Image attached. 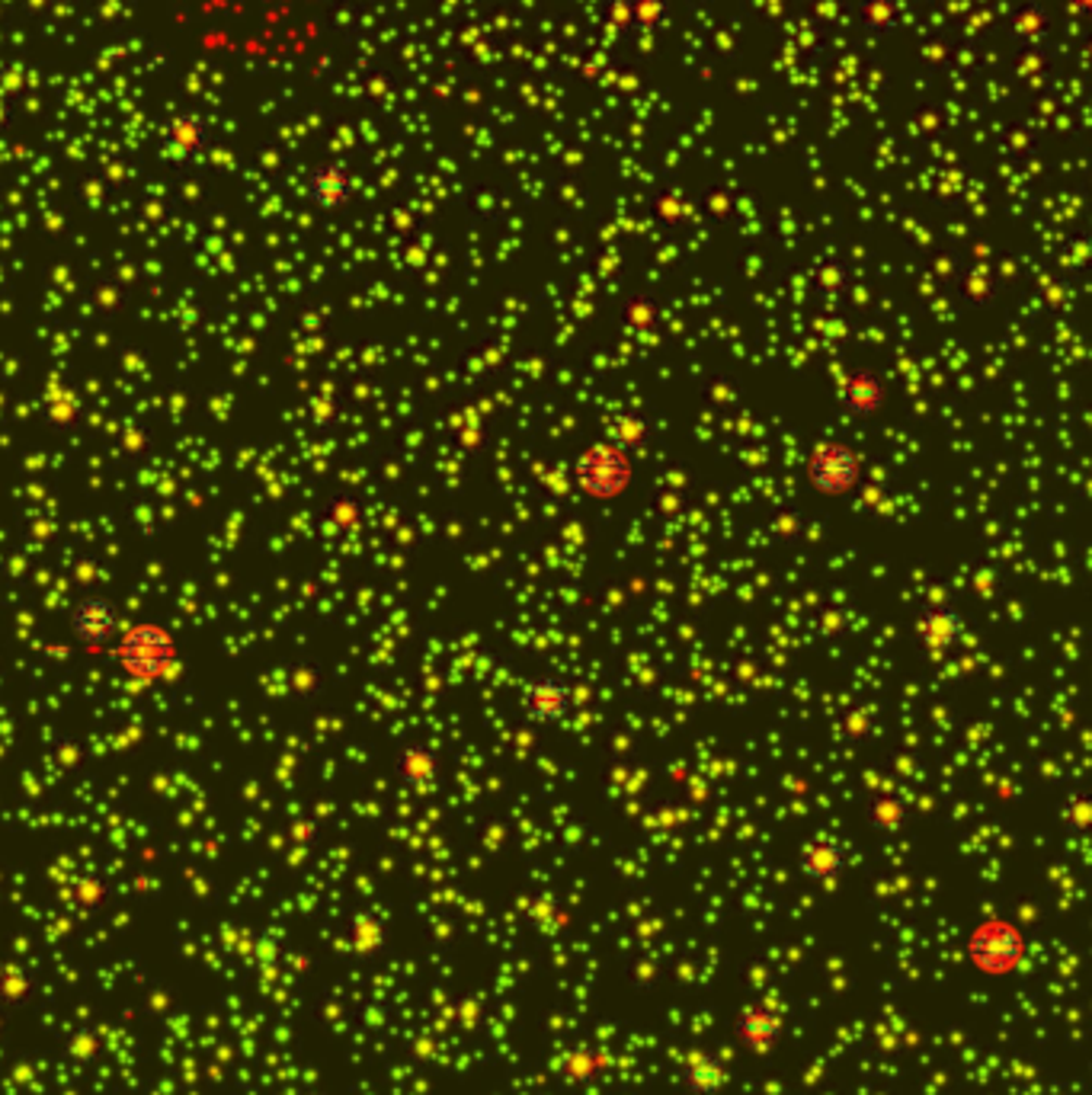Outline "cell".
<instances>
[{
	"instance_id": "9",
	"label": "cell",
	"mask_w": 1092,
	"mask_h": 1095,
	"mask_svg": "<svg viewBox=\"0 0 1092 1095\" xmlns=\"http://www.w3.org/2000/svg\"><path fill=\"white\" fill-rule=\"evenodd\" d=\"M846 868H849V845L839 839L817 837L804 842L798 852V871L821 888H834L836 881H842Z\"/></svg>"
},
{
	"instance_id": "18",
	"label": "cell",
	"mask_w": 1092,
	"mask_h": 1095,
	"mask_svg": "<svg viewBox=\"0 0 1092 1095\" xmlns=\"http://www.w3.org/2000/svg\"><path fill=\"white\" fill-rule=\"evenodd\" d=\"M1013 36L1023 42V46H1038L1044 36H1047V29H1051V13L1041 7V3H1034V0H1028V3H1023L1016 13H1013Z\"/></svg>"
},
{
	"instance_id": "2",
	"label": "cell",
	"mask_w": 1092,
	"mask_h": 1095,
	"mask_svg": "<svg viewBox=\"0 0 1092 1095\" xmlns=\"http://www.w3.org/2000/svg\"><path fill=\"white\" fill-rule=\"evenodd\" d=\"M1028 942L1026 929L1000 913L980 916L962 939V955L967 967L987 980H1006L1023 973L1028 965Z\"/></svg>"
},
{
	"instance_id": "4",
	"label": "cell",
	"mask_w": 1092,
	"mask_h": 1095,
	"mask_svg": "<svg viewBox=\"0 0 1092 1095\" xmlns=\"http://www.w3.org/2000/svg\"><path fill=\"white\" fill-rule=\"evenodd\" d=\"M67 635L87 653H106L123 632V612L110 596H84L67 609Z\"/></svg>"
},
{
	"instance_id": "20",
	"label": "cell",
	"mask_w": 1092,
	"mask_h": 1095,
	"mask_svg": "<svg viewBox=\"0 0 1092 1095\" xmlns=\"http://www.w3.org/2000/svg\"><path fill=\"white\" fill-rule=\"evenodd\" d=\"M321 519L337 532V535H350V532H356L359 522H363V507H359V500L350 497V494H333V497L327 500V507H323Z\"/></svg>"
},
{
	"instance_id": "8",
	"label": "cell",
	"mask_w": 1092,
	"mask_h": 1095,
	"mask_svg": "<svg viewBox=\"0 0 1092 1095\" xmlns=\"http://www.w3.org/2000/svg\"><path fill=\"white\" fill-rule=\"evenodd\" d=\"M208 119L202 113H177L161 131V157L170 164H190L208 148Z\"/></svg>"
},
{
	"instance_id": "14",
	"label": "cell",
	"mask_w": 1092,
	"mask_h": 1095,
	"mask_svg": "<svg viewBox=\"0 0 1092 1095\" xmlns=\"http://www.w3.org/2000/svg\"><path fill=\"white\" fill-rule=\"evenodd\" d=\"M885 394H888V391L881 385L878 372H872V369H855V372H849V375L842 379V385L836 391V400H839V407H842L846 413L868 420V417H875V413L885 407Z\"/></svg>"
},
{
	"instance_id": "22",
	"label": "cell",
	"mask_w": 1092,
	"mask_h": 1095,
	"mask_svg": "<svg viewBox=\"0 0 1092 1095\" xmlns=\"http://www.w3.org/2000/svg\"><path fill=\"white\" fill-rule=\"evenodd\" d=\"M814 285L824 298H839L849 289V266L839 257H824L814 269Z\"/></svg>"
},
{
	"instance_id": "1",
	"label": "cell",
	"mask_w": 1092,
	"mask_h": 1095,
	"mask_svg": "<svg viewBox=\"0 0 1092 1095\" xmlns=\"http://www.w3.org/2000/svg\"><path fill=\"white\" fill-rule=\"evenodd\" d=\"M106 657L116 663L123 676H129L131 683H141V686L170 683L180 676V666H183L177 632L151 619L123 625L119 638L106 650Z\"/></svg>"
},
{
	"instance_id": "6",
	"label": "cell",
	"mask_w": 1092,
	"mask_h": 1095,
	"mask_svg": "<svg viewBox=\"0 0 1092 1095\" xmlns=\"http://www.w3.org/2000/svg\"><path fill=\"white\" fill-rule=\"evenodd\" d=\"M785 1013L775 1009L772 1003H744L734 1016V1026H731V1037L753 1057H770L772 1051L782 1044L785 1037Z\"/></svg>"
},
{
	"instance_id": "3",
	"label": "cell",
	"mask_w": 1092,
	"mask_h": 1095,
	"mask_svg": "<svg viewBox=\"0 0 1092 1095\" xmlns=\"http://www.w3.org/2000/svg\"><path fill=\"white\" fill-rule=\"evenodd\" d=\"M574 484L583 497L596 504L622 500L635 484V461L612 443H593L574 461Z\"/></svg>"
},
{
	"instance_id": "21",
	"label": "cell",
	"mask_w": 1092,
	"mask_h": 1095,
	"mask_svg": "<svg viewBox=\"0 0 1092 1095\" xmlns=\"http://www.w3.org/2000/svg\"><path fill=\"white\" fill-rule=\"evenodd\" d=\"M628 13H632V29L657 33L670 23L673 3L670 0H628Z\"/></svg>"
},
{
	"instance_id": "5",
	"label": "cell",
	"mask_w": 1092,
	"mask_h": 1095,
	"mask_svg": "<svg viewBox=\"0 0 1092 1095\" xmlns=\"http://www.w3.org/2000/svg\"><path fill=\"white\" fill-rule=\"evenodd\" d=\"M808 484L821 497H849L862 484V458L849 443L821 440L808 458Z\"/></svg>"
},
{
	"instance_id": "17",
	"label": "cell",
	"mask_w": 1092,
	"mask_h": 1095,
	"mask_svg": "<svg viewBox=\"0 0 1092 1095\" xmlns=\"http://www.w3.org/2000/svg\"><path fill=\"white\" fill-rule=\"evenodd\" d=\"M900 0H862L859 3V26L872 39H885L900 26Z\"/></svg>"
},
{
	"instance_id": "25",
	"label": "cell",
	"mask_w": 1092,
	"mask_h": 1095,
	"mask_svg": "<svg viewBox=\"0 0 1092 1095\" xmlns=\"http://www.w3.org/2000/svg\"><path fill=\"white\" fill-rule=\"evenodd\" d=\"M680 212H683V208H680V205H676V202H673L670 195H660V199H657V215H660V218H663L666 225H676Z\"/></svg>"
},
{
	"instance_id": "26",
	"label": "cell",
	"mask_w": 1092,
	"mask_h": 1095,
	"mask_svg": "<svg viewBox=\"0 0 1092 1095\" xmlns=\"http://www.w3.org/2000/svg\"><path fill=\"white\" fill-rule=\"evenodd\" d=\"M1067 3H1070V13H1074L1077 20H1083V16L1092 10V0H1067Z\"/></svg>"
},
{
	"instance_id": "27",
	"label": "cell",
	"mask_w": 1092,
	"mask_h": 1095,
	"mask_svg": "<svg viewBox=\"0 0 1092 1095\" xmlns=\"http://www.w3.org/2000/svg\"><path fill=\"white\" fill-rule=\"evenodd\" d=\"M7 126H10V106L0 100V129H7Z\"/></svg>"
},
{
	"instance_id": "15",
	"label": "cell",
	"mask_w": 1092,
	"mask_h": 1095,
	"mask_svg": "<svg viewBox=\"0 0 1092 1095\" xmlns=\"http://www.w3.org/2000/svg\"><path fill=\"white\" fill-rule=\"evenodd\" d=\"M609 1067V1057L593 1047V1044H577V1047H568L555 1067V1077L564 1083V1086H586L593 1080L602 1077V1070Z\"/></svg>"
},
{
	"instance_id": "24",
	"label": "cell",
	"mask_w": 1092,
	"mask_h": 1095,
	"mask_svg": "<svg viewBox=\"0 0 1092 1095\" xmlns=\"http://www.w3.org/2000/svg\"><path fill=\"white\" fill-rule=\"evenodd\" d=\"M650 318H653V305H650L647 295H638V298L628 302V321L650 323Z\"/></svg>"
},
{
	"instance_id": "11",
	"label": "cell",
	"mask_w": 1092,
	"mask_h": 1095,
	"mask_svg": "<svg viewBox=\"0 0 1092 1095\" xmlns=\"http://www.w3.org/2000/svg\"><path fill=\"white\" fill-rule=\"evenodd\" d=\"M308 199L323 208V212H337L346 208L356 195V183L353 174L343 161H323L312 174H308Z\"/></svg>"
},
{
	"instance_id": "7",
	"label": "cell",
	"mask_w": 1092,
	"mask_h": 1095,
	"mask_svg": "<svg viewBox=\"0 0 1092 1095\" xmlns=\"http://www.w3.org/2000/svg\"><path fill=\"white\" fill-rule=\"evenodd\" d=\"M574 709V686L561 676H538L522 689V714L532 724H561Z\"/></svg>"
},
{
	"instance_id": "16",
	"label": "cell",
	"mask_w": 1092,
	"mask_h": 1095,
	"mask_svg": "<svg viewBox=\"0 0 1092 1095\" xmlns=\"http://www.w3.org/2000/svg\"><path fill=\"white\" fill-rule=\"evenodd\" d=\"M865 817H868L872 830H878V833H898V830L906 827V820H910V807H906V801H903L900 794L878 791V794L868 798V804H865Z\"/></svg>"
},
{
	"instance_id": "13",
	"label": "cell",
	"mask_w": 1092,
	"mask_h": 1095,
	"mask_svg": "<svg viewBox=\"0 0 1092 1095\" xmlns=\"http://www.w3.org/2000/svg\"><path fill=\"white\" fill-rule=\"evenodd\" d=\"M394 773L397 778L410 788V791H433L436 781H440V773H443V763H440V753L436 747L423 743V740H414V743H404L397 760H394Z\"/></svg>"
},
{
	"instance_id": "12",
	"label": "cell",
	"mask_w": 1092,
	"mask_h": 1095,
	"mask_svg": "<svg viewBox=\"0 0 1092 1095\" xmlns=\"http://www.w3.org/2000/svg\"><path fill=\"white\" fill-rule=\"evenodd\" d=\"M731 1083V1064L718 1051H693L680 1067V1086L689 1095H718Z\"/></svg>"
},
{
	"instance_id": "10",
	"label": "cell",
	"mask_w": 1092,
	"mask_h": 1095,
	"mask_svg": "<svg viewBox=\"0 0 1092 1095\" xmlns=\"http://www.w3.org/2000/svg\"><path fill=\"white\" fill-rule=\"evenodd\" d=\"M964 615L952 606V602H936V606H926L916 619V635H919V645L926 647L929 653L942 657L949 650L962 645L964 638Z\"/></svg>"
},
{
	"instance_id": "23",
	"label": "cell",
	"mask_w": 1092,
	"mask_h": 1095,
	"mask_svg": "<svg viewBox=\"0 0 1092 1095\" xmlns=\"http://www.w3.org/2000/svg\"><path fill=\"white\" fill-rule=\"evenodd\" d=\"M606 23H609L612 29H632L628 0H609V3H606Z\"/></svg>"
},
{
	"instance_id": "19",
	"label": "cell",
	"mask_w": 1092,
	"mask_h": 1095,
	"mask_svg": "<svg viewBox=\"0 0 1092 1095\" xmlns=\"http://www.w3.org/2000/svg\"><path fill=\"white\" fill-rule=\"evenodd\" d=\"M647 440H650V420L638 410H625L612 420V446L632 451L647 446Z\"/></svg>"
}]
</instances>
